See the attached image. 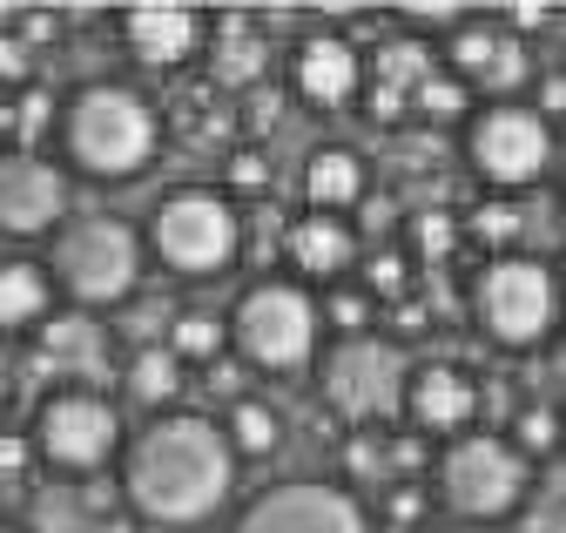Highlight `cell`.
<instances>
[{
  "label": "cell",
  "mask_w": 566,
  "mask_h": 533,
  "mask_svg": "<svg viewBox=\"0 0 566 533\" xmlns=\"http://www.w3.org/2000/svg\"><path fill=\"white\" fill-rule=\"evenodd\" d=\"M48 284L82 304V311H108V304H128L149 278V250H142V230L128 217H108V210H67V223L48 237Z\"/></svg>",
  "instance_id": "3957f363"
},
{
  "label": "cell",
  "mask_w": 566,
  "mask_h": 533,
  "mask_svg": "<svg viewBox=\"0 0 566 533\" xmlns=\"http://www.w3.org/2000/svg\"><path fill=\"white\" fill-rule=\"evenodd\" d=\"M122 493L149 526H202L230 506L237 487V452L223 446L209 412H156L122 439Z\"/></svg>",
  "instance_id": "6da1fadb"
},
{
  "label": "cell",
  "mask_w": 566,
  "mask_h": 533,
  "mask_svg": "<svg viewBox=\"0 0 566 533\" xmlns=\"http://www.w3.org/2000/svg\"><path fill=\"white\" fill-rule=\"evenodd\" d=\"M432 493L459 520H513L533 493V466L506 446V432H459L432 459Z\"/></svg>",
  "instance_id": "9c48e42d"
},
{
  "label": "cell",
  "mask_w": 566,
  "mask_h": 533,
  "mask_svg": "<svg viewBox=\"0 0 566 533\" xmlns=\"http://www.w3.org/2000/svg\"><path fill=\"white\" fill-rule=\"evenodd\" d=\"M34 466L61 480H88L102 466H115L122 452V406L102 385H54L41 406H34Z\"/></svg>",
  "instance_id": "ba28073f"
},
{
  "label": "cell",
  "mask_w": 566,
  "mask_h": 533,
  "mask_svg": "<svg viewBox=\"0 0 566 533\" xmlns=\"http://www.w3.org/2000/svg\"><path fill=\"white\" fill-rule=\"evenodd\" d=\"M553 128L533 115V102H479L465 122V163L485 189H533L553 169Z\"/></svg>",
  "instance_id": "30bf717a"
},
{
  "label": "cell",
  "mask_w": 566,
  "mask_h": 533,
  "mask_svg": "<svg viewBox=\"0 0 566 533\" xmlns=\"http://www.w3.org/2000/svg\"><path fill=\"white\" fill-rule=\"evenodd\" d=\"M202 8H176V0H135L115 14V48L149 75H176L202 61Z\"/></svg>",
  "instance_id": "4fadbf2b"
},
{
  "label": "cell",
  "mask_w": 566,
  "mask_h": 533,
  "mask_svg": "<svg viewBox=\"0 0 566 533\" xmlns=\"http://www.w3.org/2000/svg\"><path fill=\"white\" fill-rule=\"evenodd\" d=\"M424 331H432V311H424L418 297H398V304L385 311V331H378V338L405 345V338H424Z\"/></svg>",
  "instance_id": "d6a6232c"
},
{
  "label": "cell",
  "mask_w": 566,
  "mask_h": 533,
  "mask_svg": "<svg viewBox=\"0 0 566 533\" xmlns=\"http://www.w3.org/2000/svg\"><path fill=\"white\" fill-rule=\"evenodd\" d=\"M291 88L304 95V108H350L365 102V48L344 28H311L291 54Z\"/></svg>",
  "instance_id": "9a60e30c"
},
{
  "label": "cell",
  "mask_w": 566,
  "mask_h": 533,
  "mask_svg": "<svg viewBox=\"0 0 566 533\" xmlns=\"http://www.w3.org/2000/svg\"><path fill=\"white\" fill-rule=\"evenodd\" d=\"M0 533H28V526H0Z\"/></svg>",
  "instance_id": "f35d334b"
},
{
  "label": "cell",
  "mask_w": 566,
  "mask_h": 533,
  "mask_svg": "<svg viewBox=\"0 0 566 533\" xmlns=\"http://www.w3.org/2000/svg\"><path fill=\"white\" fill-rule=\"evenodd\" d=\"M317 398L324 412L344 419L350 432H385L391 412L405 406V352L391 338H378V331H365V338H331L317 358Z\"/></svg>",
  "instance_id": "52a82bcc"
},
{
  "label": "cell",
  "mask_w": 566,
  "mask_h": 533,
  "mask_svg": "<svg viewBox=\"0 0 566 533\" xmlns=\"http://www.w3.org/2000/svg\"><path fill=\"white\" fill-rule=\"evenodd\" d=\"M263 189H270V156L250 149V143H237L230 163H223V196L237 203V196H263Z\"/></svg>",
  "instance_id": "4dcf8cb0"
},
{
  "label": "cell",
  "mask_w": 566,
  "mask_h": 533,
  "mask_svg": "<svg viewBox=\"0 0 566 533\" xmlns=\"http://www.w3.org/2000/svg\"><path fill=\"white\" fill-rule=\"evenodd\" d=\"M270 61H276V41L256 28V14H209L202 21V69H209V88L217 95L237 102V95L263 88Z\"/></svg>",
  "instance_id": "e0dca14e"
},
{
  "label": "cell",
  "mask_w": 566,
  "mask_h": 533,
  "mask_svg": "<svg viewBox=\"0 0 566 533\" xmlns=\"http://www.w3.org/2000/svg\"><path fill=\"white\" fill-rule=\"evenodd\" d=\"M142 250H149L169 278H223L237 250H243V217L223 189H209V182H189V189H169L156 217H149V237H142Z\"/></svg>",
  "instance_id": "8992f818"
},
{
  "label": "cell",
  "mask_w": 566,
  "mask_h": 533,
  "mask_svg": "<svg viewBox=\"0 0 566 533\" xmlns=\"http://www.w3.org/2000/svg\"><path fill=\"white\" fill-rule=\"evenodd\" d=\"M14 143V95H0V149Z\"/></svg>",
  "instance_id": "74e56055"
},
{
  "label": "cell",
  "mask_w": 566,
  "mask_h": 533,
  "mask_svg": "<svg viewBox=\"0 0 566 533\" xmlns=\"http://www.w3.org/2000/svg\"><path fill=\"white\" fill-rule=\"evenodd\" d=\"M398 412L411 419L418 439H459V432L479 426V378L452 358H432V365L405 372V406Z\"/></svg>",
  "instance_id": "2e32d148"
},
{
  "label": "cell",
  "mask_w": 566,
  "mask_h": 533,
  "mask_svg": "<svg viewBox=\"0 0 566 533\" xmlns=\"http://www.w3.org/2000/svg\"><path fill=\"white\" fill-rule=\"evenodd\" d=\"M54 143H61V169L88 182H128L156 169L163 156V108L135 82H88L61 102Z\"/></svg>",
  "instance_id": "7a4b0ae2"
},
{
  "label": "cell",
  "mask_w": 566,
  "mask_h": 533,
  "mask_svg": "<svg viewBox=\"0 0 566 533\" xmlns=\"http://www.w3.org/2000/svg\"><path fill=\"white\" fill-rule=\"evenodd\" d=\"M472 237L492 243V257L513 250V237H520V203H506V196H500V203H479V210H472Z\"/></svg>",
  "instance_id": "1f68e13d"
},
{
  "label": "cell",
  "mask_w": 566,
  "mask_h": 533,
  "mask_svg": "<svg viewBox=\"0 0 566 533\" xmlns=\"http://www.w3.org/2000/svg\"><path fill=\"white\" fill-rule=\"evenodd\" d=\"M202 378H209V391H217L223 398V406H237V398H250V365L243 358H217V365H202Z\"/></svg>",
  "instance_id": "e575fe53"
},
{
  "label": "cell",
  "mask_w": 566,
  "mask_h": 533,
  "mask_svg": "<svg viewBox=\"0 0 566 533\" xmlns=\"http://www.w3.org/2000/svg\"><path fill=\"white\" fill-rule=\"evenodd\" d=\"M317 324H331L337 338H365V331H378V304L358 284H331V297L317 304Z\"/></svg>",
  "instance_id": "484cf974"
},
{
  "label": "cell",
  "mask_w": 566,
  "mask_h": 533,
  "mask_svg": "<svg viewBox=\"0 0 566 533\" xmlns=\"http://www.w3.org/2000/svg\"><path fill=\"white\" fill-rule=\"evenodd\" d=\"M115 378H122V398H128V406H142V412L156 419V412H176L189 372L169 358V345H135V352H122Z\"/></svg>",
  "instance_id": "44dd1931"
},
{
  "label": "cell",
  "mask_w": 566,
  "mask_h": 533,
  "mask_svg": "<svg viewBox=\"0 0 566 533\" xmlns=\"http://www.w3.org/2000/svg\"><path fill=\"white\" fill-rule=\"evenodd\" d=\"M506 426H513L506 446H513L526 466H533V459H559V412L546 406V398H539V406H520Z\"/></svg>",
  "instance_id": "d4e9b609"
},
{
  "label": "cell",
  "mask_w": 566,
  "mask_h": 533,
  "mask_svg": "<svg viewBox=\"0 0 566 533\" xmlns=\"http://www.w3.org/2000/svg\"><path fill=\"white\" fill-rule=\"evenodd\" d=\"M418 513H424V487H418V480H398V487L385 493V520H391V533L418 526Z\"/></svg>",
  "instance_id": "d590c367"
},
{
  "label": "cell",
  "mask_w": 566,
  "mask_h": 533,
  "mask_svg": "<svg viewBox=\"0 0 566 533\" xmlns=\"http://www.w3.org/2000/svg\"><path fill=\"white\" fill-rule=\"evenodd\" d=\"M54 115H61L54 88H48V82H28V88L14 95V143H8V149H34L48 128H54Z\"/></svg>",
  "instance_id": "4316f807"
},
{
  "label": "cell",
  "mask_w": 566,
  "mask_h": 533,
  "mask_svg": "<svg viewBox=\"0 0 566 533\" xmlns=\"http://www.w3.org/2000/svg\"><path fill=\"white\" fill-rule=\"evenodd\" d=\"M67 223V169L41 149H0V237H54Z\"/></svg>",
  "instance_id": "5bb4252c"
},
{
  "label": "cell",
  "mask_w": 566,
  "mask_h": 533,
  "mask_svg": "<svg viewBox=\"0 0 566 533\" xmlns=\"http://www.w3.org/2000/svg\"><path fill=\"white\" fill-rule=\"evenodd\" d=\"M34 338H41V352H48V365H75V372H108L102 358H108V338H102V324L88 317V311H54L41 331H34Z\"/></svg>",
  "instance_id": "603a6c76"
},
{
  "label": "cell",
  "mask_w": 566,
  "mask_h": 533,
  "mask_svg": "<svg viewBox=\"0 0 566 533\" xmlns=\"http://www.w3.org/2000/svg\"><path fill=\"white\" fill-rule=\"evenodd\" d=\"M217 432H223V446L237 452V459H270L276 446H283V412L270 406V398H237V406H223V419H217Z\"/></svg>",
  "instance_id": "cb8c5ba5"
},
{
  "label": "cell",
  "mask_w": 566,
  "mask_h": 533,
  "mask_svg": "<svg viewBox=\"0 0 566 533\" xmlns=\"http://www.w3.org/2000/svg\"><path fill=\"white\" fill-rule=\"evenodd\" d=\"M34 473V446L21 432H0V480H28Z\"/></svg>",
  "instance_id": "8d00e7d4"
},
{
  "label": "cell",
  "mask_w": 566,
  "mask_h": 533,
  "mask_svg": "<svg viewBox=\"0 0 566 533\" xmlns=\"http://www.w3.org/2000/svg\"><path fill=\"white\" fill-rule=\"evenodd\" d=\"M411 115H424V122H459V115H472V95L446 69H432V75L418 82V95H411Z\"/></svg>",
  "instance_id": "f546056e"
},
{
  "label": "cell",
  "mask_w": 566,
  "mask_h": 533,
  "mask_svg": "<svg viewBox=\"0 0 566 533\" xmlns=\"http://www.w3.org/2000/svg\"><path fill=\"white\" fill-rule=\"evenodd\" d=\"M283 263H291V278L311 291V284H337L350 263H358V230L350 217H297L283 230Z\"/></svg>",
  "instance_id": "ac0fdd59"
},
{
  "label": "cell",
  "mask_w": 566,
  "mask_h": 533,
  "mask_svg": "<svg viewBox=\"0 0 566 533\" xmlns=\"http://www.w3.org/2000/svg\"><path fill=\"white\" fill-rule=\"evenodd\" d=\"M452 243H459V223H452L446 210H424V217H418V257H424V263H446Z\"/></svg>",
  "instance_id": "836d02e7"
},
{
  "label": "cell",
  "mask_w": 566,
  "mask_h": 533,
  "mask_svg": "<svg viewBox=\"0 0 566 533\" xmlns=\"http://www.w3.org/2000/svg\"><path fill=\"white\" fill-rule=\"evenodd\" d=\"M411 284H418V263H411L405 250H378V257L365 263V284H358V291H365L371 304H378V297L398 304V297H411Z\"/></svg>",
  "instance_id": "83f0119b"
},
{
  "label": "cell",
  "mask_w": 566,
  "mask_h": 533,
  "mask_svg": "<svg viewBox=\"0 0 566 533\" xmlns=\"http://www.w3.org/2000/svg\"><path fill=\"white\" fill-rule=\"evenodd\" d=\"M54 317V284L34 257H0V338H28Z\"/></svg>",
  "instance_id": "ffe728a7"
},
{
  "label": "cell",
  "mask_w": 566,
  "mask_h": 533,
  "mask_svg": "<svg viewBox=\"0 0 566 533\" xmlns=\"http://www.w3.org/2000/svg\"><path fill=\"white\" fill-rule=\"evenodd\" d=\"M385 439L391 432H344V446H337V466L358 487H371V480H391V459H385Z\"/></svg>",
  "instance_id": "f1b7e54d"
},
{
  "label": "cell",
  "mask_w": 566,
  "mask_h": 533,
  "mask_svg": "<svg viewBox=\"0 0 566 533\" xmlns=\"http://www.w3.org/2000/svg\"><path fill=\"white\" fill-rule=\"evenodd\" d=\"M371 196V169L358 149H344V143H317L304 156V203L311 217H350Z\"/></svg>",
  "instance_id": "d6986e66"
},
{
  "label": "cell",
  "mask_w": 566,
  "mask_h": 533,
  "mask_svg": "<svg viewBox=\"0 0 566 533\" xmlns=\"http://www.w3.org/2000/svg\"><path fill=\"white\" fill-rule=\"evenodd\" d=\"M432 61H439V69H446L465 95H485V102H513V95L533 82L526 41H513L492 14H465L459 28H446Z\"/></svg>",
  "instance_id": "8fae6325"
},
{
  "label": "cell",
  "mask_w": 566,
  "mask_h": 533,
  "mask_svg": "<svg viewBox=\"0 0 566 533\" xmlns=\"http://www.w3.org/2000/svg\"><path fill=\"white\" fill-rule=\"evenodd\" d=\"M230 533H371V513L358 506L350 487H331V480H276L263 487L237 520Z\"/></svg>",
  "instance_id": "7c38bea8"
},
{
  "label": "cell",
  "mask_w": 566,
  "mask_h": 533,
  "mask_svg": "<svg viewBox=\"0 0 566 533\" xmlns=\"http://www.w3.org/2000/svg\"><path fill=\"white\" fill-rule=\"evenodd\" d=\"M465 311H472L485 345L533 352V345L553 338V324H559V278H553V263L533 257V250H500V257H485L472 271Z\"/></svg>",
  "instance_id": "277c9868"
},
{
  "label": "cell",
  "mask_w": 566,
  "mask_h": 533,
  "mask_svg": "<svg viewBox=\"0 0 566 533\" xmlns=\"http://www.w3.org/2000/svg\"><path fill=\"white\" fill-rule=\"evenodd\" d=\"M230 345L250 372H270V378H291V372H311L317 358V297L297 284V278H256L243 284V297L230 304Z\"/></svg>",
  "instance_id": "5b68a950"
},
{
  "label": "cell",
  "mask_w": 566,
  "mask_h": 533,
  "mask_svg": "<svg viewBox=\"0 0 566 533\" xmlns=\"http://www.w3.org/2000/svg\"><path fill=\"white\" fill-rule=\"evenodd\" d=\"M163 345H169V358L189 372V365H217L223 352H230V324L217 317V311H202V304H176L169 311V324H163Z\"/></svg>",
  "instance_id": "7402d4cb"
}]
</instances>
